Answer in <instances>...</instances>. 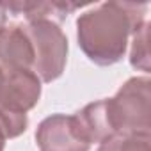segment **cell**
I'll return each mask as SVG.
<instances>
[{
    "label": "cell",
    "mask_w": 151,
    "mask_h": 151,
    "mask_svg": "<svg viewBox=\"0 0 151 151\" xmlns=\"http://www.w3.org/2000/svg\"><path fill=\"white\" fill-rule=\"evenodd\" d=\"M41 151H89L91 144L84 137L75 116L53 114L43 119L36 132Z\"/></svg>",
    "instance_id": "cell-4"
},
{
    "label": "cell",
    "mask_w": 151,
    "mask_h": 151,
    "mask_svg": "<svg viewBox=\"0 0 151 151\" xmlns=\"http://www.w3.org/2000/svg\"><path fill=\"white\" fill-rule=\"evenodd\" d=\"M25 32L34 48L32 71L41 82H53L59 78L68 60V39L57 23L48 20H36L25 25Z\"/></svg>",
    "instance_id": "cell-3"
},
{
    "label": "cell",
    "mask_w": 151,
    "mask_h": 151,
    "mask_svg": "<svg viewBox=\"0 0 151 151\" xmlns=\"http://www.w3.org/2000/svg\"><path fill=\"white\" fill-rule=\"evenodd\" d=\"M146 4L103 2L77 20V37L84 53L100 66L123 59L128 37L146 22Z\"/></svg>",
    "instance_id": "cell-1"
},
{
    "label": "cell",
    "mask_w": 151,
    "mask_h": 151,
    "mask_svg": "<svg viewBox=\"0 0 151 151\" xmlns=\"http://www.w3.org/2000/svg\"><path fill=\"white\" fill-rule=\"evenodd\" d=\"M34 48L23 25H0V68L32 69Z\"/></svg>",
    "instance_id": "cell-5"
},
{
    "label": "cell",
    "mask_w": 151,
    "mask_h": 151,
    "mask_svg": "<svg viewBox=\"0 0 151 151\" xmlns=\"http://www.w3.org/2000/svg\"><path fill=\"white\" fill-rule=\"evenodd\" d=\"M4 80H6V73L0 68V94H2V87H4Z\"/></svg>",
    "instance_id": "cell-9"
},
{
    "label": "cell",
    "mask_w": 151,
    "mask_h": 151,
    "mask_svg": "<svg viewBox=\"0 0 151 151\" xmlns=\"http://www.w3.org/2000/svg\"><path fill=\"white\" fill-rule=\"evenodd\" d=\"M116 135L151 137V82L147 77L130 78L114 98L107 100Z\"/></svg>",
    "instance_id": "cell-2"
},
{
    "label": "cell",
    "mask_w": 151,
    "mask_h": 151,
    "mask_svg": "<svg viewBox=\"0 0 151 151\" xmlns=\"http://www.w3.org/2000/svg\"><path fill=\"white\" fill-rule=\"evenodd\" d=\"M130 62L135 69H140L144 73H149V23L144 22L140 29L133 34L132 41V52H130Z\"/></svg>",
    "instance_id": "cell-7"
},
{
    "label": "cell",
    "mask_w": 151,
    "mask_h": 151,
    "mask_svg": "<svg viewBox=\"0 0 151 151\" xmlns=\"http://www.w3.org/2000/svg\"><path fill=\"white\" fill-rule=\"evenodd\" d=\"M4 146H6V137H4L2 130H0V151H4Z\"/></svg>",
    "instance_id": "cell-10"
},
{
    "label": "cell",
    "mask_w": 151,
    "mask_h": 151,
    "mask_svg": "<svg viewBox=\"0 0 151 151\" xmlns=\"http://www.w3.org/2000/svg\"><path fill=\"white\" fill-rule=\"evenodd\" d=\"M4 20H6V14H4L2 9H0V25H4Z\"/></svg>",
    "instance_id": "cell-11"
},
{
    "label": "cell",
    "mask_w": 151,
    "mask_h": 151,
    "mask_svg": "<svg viewBox=\"0 0 151 151\" xmlns=\"http://www.w3.org/2000/svg\"><path fill=\"white\" fill-rule=\"evenodd\" d=\"M98 151H151V137L146 135H114L103 140Z\"/></svg>",
    "instance_id": "cell-8"
},
{
    "label": "cell",
    "mask_w": 151,
    "mask_h": 151,
    "mask_svg": "<svg viewBox=\"0 0 151 151\" xmlns=\"http://www.w3.org/2000/svg\"><path fill=\"white\" fill-rule=\"evenodd\" d=\"M82 7V4L73 2H0V9L4 14L11 13L14 16H23L29 22L48 20V22H62L69 13Z\"/></svg>",
    "instance_id": "cell-6"
}]
</instances>
